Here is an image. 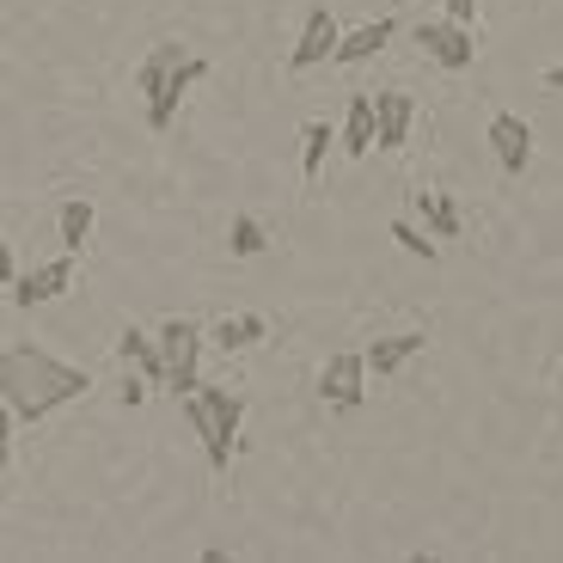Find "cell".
Here are the masks:
<instances>
[{"instance_id": "1", "label": "cell", "mask_w": 563, "mask_h": 563, "mask_svg": "<svg viewBox=\"0 0 563 563\" xmlns=\"http://www.w3.org/2000/svg\"><path fill=\"white\" fill-rule=\"evenodd\" d=\"M86 393H92L86 367L62 362V355L37 350V343H7L0 350V405L13 410L19 429H37V422H49L62 405H74Z\"/></svg>"}, {"instance_id": "2", "label": "cell", "mask_w": 563, "mask_h": 563, "mask_svg": "<svg viewBox=\"0 0 563 563\" xmlns=\"http://www.w3.org/2000/svg\"><path fill=\"white\" fill-rule=\"evenodd\" d=\"M159 350H166V386L172 393H197L202 386V350H209V331L197 319H166L159 324Z\"/></svg>"}, {"instance_id": "3", "label": "cell", "mask_w": 563, "mask_h": 563, "mask_svg": "<svg viewBox=\"0 0 563 563\" xmlns=\"http://www.w3.org/2000/svg\"><path fill=\"white\" fill-rule=\"evenodd\" d=\"M417 43H422V56L435 62V68L448 74H465L472 62H478V37H472V25H460V19H417Z\"/></svg>"}, {"instance_id": "4", "label": "cell", "mask_w": 563, "mask_h": 563, "mask_svg": "<svg viewBox=\"0 0 563 563\" xmlns=\"http://www.w3.org/2000/svg\"><path fill=\"white\" fill-rule=\"evenodd\" d=\"M367 350H338L331 362L319 367V398L331 410H362V398H367Z\"/></svg>"}, {"instance_id": "5", "label": "cell", "mask_w": 563, "mask_h": 563, "mask_svg": "<svg viewBox=\"0 0 563 563\" xmlns=\"http://www.w3.org/2000/svg\"><path fill=\"white\" fill-rule=\"evenodd\" d=\"M338 43H343V31H338V19H331V7H312V13L300 19L295 49H288V74H307V68H319V62H338Z\"/></svg>"}, {"instance_id": "6", "label": "cell", "mask_w": 563, "mask_h": 563, "mask_svg": "<svg viewBox=\"0 0 563 563\" xmlns=\"http://www.w3.org/2000/svg\"><path fill=\"white\" fill-rule=\"evenodd\" d=\"M184 422H190V435H197L202 453H209V472H214V478H227V465H233V448H240V441L214 422V410H209V398H202V393H184Z\"/></svg>"}, {"instance_id": "7", "label": "cell", "mask_w": 563, "mask_h": 563, "mask_svg": "<svg viewBox=\"0 0 563 563\" xmlns=\"http://www.w3.org/2000/svg\"><path fill=\"white\" fill-rule=\"evenodd\" d=\"M202 74H209V62H202V56H184L178 68H172V80L159 86L154 99H147V129H154V135H166V129L178 123V104H184V92H190V86H197Z\"/></svg>"}, {"instance_id": "8", "label": "cell", "mask_w": 563, "mask_h": 563, "mask_svg": "<svg viewBox=\"0 0 563 563\" xmlns=\"http://www.w3.org/2000/svg\"><path fill=\"white\" fill-rule=\"evenodd\" d=\"M68 288H74V252H62L13 282V307H43V300H62Z\"/></svg>"}, {"instance_id": "9", "label": "cell", "mask_w": 563, "mask_h": 563, "mask_svg": "<svg viewBox=\"0 0 563 563\" xmlns=\"http://www.w3.org/2000/svg\"><path fill=\"white\" fill-rule=\"evenodd\" d=\"M490 154H496V166H503L508 178H521V172L533 166V129H527L515 111H496L490 117Z\"/></svg>"}, {"instance_id": "10", "label": "cell", "mask_w": 563, "mask_h": 563, "mask_svg": "<svg viewBox=\"0 0 563 563\" xmlns=\"http://www.w3.org/2000/svg\"><path fill=\"white\" fill-rule=\"evenodd\" d=\"M117 362L147 374L154 386H166V350H159V331H141V324H123L117 331Z\"/></svg>"}, {"instance_id": "11", "label": "cell", "mask_w": 563, "mask_h": 563, "mask_svg": "<svg viewBox=\"0 0 563 563\" xmlns=\"http://www.w3.org/2000/svg\"><path fill=\"white\" fill-rule=\"evenodd\" d=\"M343 154L367 159L380 147V111H374V92H350V117H343Z\"/></svg>"}, {"instance_id": "12", "label": "cell", "mask_w": 563, "mask_h": 563, "mask_svg": "<svg viewBox=\"0 0 563 563\" xmlns=\"http://www.w3.org/2000/svg\"><path fill=\"white\" fill-rule=\"evenodd\" d=\"M393 37H398V19H393V13L367 19V25L343 31V43H338V62H343V68H355V62H374V56H380V49H386Z\"/></svg>"}, {"instance_id": "13", "label": "cell", "mask_w": 563, "mask_h": 563, "mask_svg": "<svg viewBox=\"0 0 563 563\" xmlns=\"http://www.w3.org/2000/svg\"><path fill=\"white\" fill-rule=\"evenodd\" d=\"M374 111H380V147L398 154L410 141V123H417V99L410 92H374Z\"/></svg>"}, {"instance_id": "14", "label": "cell", "mask_w": 563, "mask_h": 563, "mask_svg": "<svg viewBox=\"0 0 563 563\" xmlns=\"http://www.w3.org/2000/svg\"><path fill=\"white\" fill-rule=\"evenodd\" d=\"M422 343H429L422 331H393V338H374V343H367V367H374V380H393L410 355H422Z\"/></svg>"}, {"instance_id": "15", "label": "cell", "mask_w": 563, "mask_h": 563, "mask_svg": "<svg viewBox=\"0 0 563 563\" xmlns=\"http://www.w3.org/2000/svg\"><path fill=\"white\" fill-rule=\"evenodd\" d=\"M264 331H269L264 312H233V319H214L209 324V343L221 355H245L252 343H264Z\"/></svg>"}, {"instance_id": "16", "label": "cell", "mask_w": 563, "mask_h": 563, "mask_svg": "<svg viewBox=\"0 0 563 563\" xmlns=\"http://www.w3.org/2000/svg\"><path fill=\"white\" fill-rule=\"evenodd\" d=\"M184 56H190V49H184V43H172V37H166V43H154V49L141 56V68H135V92H141V99H154L159 86L172 80V68H178Z\"/></svg>"}, {"instance_id": "17", "label": "cell", "mask_w": 563, "mask_h": 563, "mask_svg": "<svg viewBox=\"0 0 563 563\" xmlns=\"http://www.w3.org/2000/svg\"><path fill=\"white\" fill-rule=\"evenodd\" d=\"M417 214H422V227H429L435 240H460V233H465L460 202H453L448 190H417Z\"/></svg>"}, {"instance_id": "18", "label": "cell", "mask_w": 563, "mask_h": 563, "mask_svg": "<svg viewBox=\"0 0 563 563\" xmlns=\"http://www.w3.org/2000/svg\"><path fill=\"white\" fill-rule=\"evenodd\" d=\"M331 141H338V129H331V123H319V117H312V123L300 129V178H307V190L319 184L324 154H331Z\"/></svg>"}, {"instance_id": "19", "label": "cell", "mask_w": 563, "mask_h": 563, "mask_svg": "<svg viewBox=\"0 0 563 563\" xmlns=\"http://www.w3.org/2000/svg\"><path fill=\"white\" fill-rule=\"evenodd\" d=\"M92 221H99V214H92V202L86 197H68L56 209V233H62V252H80L86 240H92Z\"/></svg>"}, {"instance_id": "20", "label": "cell", "mask_w": 563, "mask_h": 563, "mask_svg": "<svg viewBox=\"0 0 563 563\" xmlns=\"http://www.w3.org/2000/svg\"><path fill=\"white\" fill-rule=\"evenodd\" d=\"M269 245V233H264V221H257L252 209H240L233 221H227V252L233 257H257Z\"/></svg>"}, {"instance_id": "21", "label": "cell", "mask_w": 563, "mask_h": 563, "mask_svg": "<svg viewBox=\"0 0 563 563\" xmlns=\"http://www.w3.org/2000/svg\"><path fill=\"white\" fill-rule=\"evenodd\" d=\"M393 240L405 245L410 257H422V264H429V257L441 252V245H435V233H429V227H417V221H393Z\"/></svg>"}, {"instance_id": "22", "label": "cell", "mask_w": 563, "mask_h": 563, "mask_svg": "<svg viewBox=\"0 0 563 563\" xmlns=\"http://www.w3.org/2000/svg\"><path fill=\"white\" fill-rule=\"evenodd\" d=\"M545 92H563V62H558V68H545Z\"/></svg>"}, {"instance_id": "23", "label": "cell", "mask_w": 563, "mask_h": 563, "mask_svg": "<svg viewBox=\"0 0 563 563\" xmlns=\"http://www.w3.org/2000/svg\"><path fill=\"white\" fill-rule=\"evenodd\" d=\"M417 7H422V0H417Z\"/></svg>"}]
</instances>
